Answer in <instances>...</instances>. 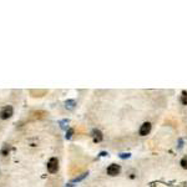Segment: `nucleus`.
<instances>
[{"mask_svg": "<svg viewBox=\"0 0 187 187\" xmlns=\"http://www.w3.org/2000/svg\"><path fill=\"white\" fill-rule=\"evenodd\" d=\"M14 115V108L11 106H4L0 110V118L1 120H8Z\"/></svg>", "mask_w": 187, "mask_h": 187, "instance_id": "nucleus-1", "label": "nucleus"}, {"mask_svg": "<svg viewBox=\"0 0 187 187\" xmlns=\"http://www.w3.org/2000/svg\"><path fill=\"white\" fill-rule=\"evenodd\" d=\"M46 167H47V171H49L50 173L57 172V170H59V160H57L56 157L50 158L49 162H47V165H46Z\"/></svg>", "mask_w": 187, "mask_h": 187, "instance_id": "nucleus-2", "label": "nucleus"}, {"mask_svg": "<svg viewBox=\"0 0 187 187\" xmlns=\"http://www.w3.org/2000/svg\"><path fill=\"white\" fill-rule=\"evenodd\" d=\"M120 171H121L120 165H116V164H112L107 167V175L110 176H117L120 173Z\"/></svg>", "mask_w": 187, "mask_h": 187, "instance_id": "nucleus-3", "label": "nucleus"}, {"mask_svg": "<svg viewBox=\"0 0 187 187\" xmlns=\"http://www.w3.org/2000/svg\"><path fill=\"white\" fill-rule=\"evenodd\" d=\"M150 131H151V124H150V122H145V124L141 126V128H140V135L141 136H146V135L150 134Z\"/></svg>", "mask_w": 187, "mask_h": 187, "instance_id": "nucleus-4", "label": "nucleus"}, {"mask_svg": "<svg viewBox=\"0 0 187 187\" xmlns=\"http://www.w3.org/2000/svg\"><path fill=\"white\" fill-rule=\"evenodd\" d=\"M91 136H93V138H94L95 142L102 141V132H101L100 130H97V128L93 130V132H91Z\"/></svg>", "mask_w": 187, "mask_h": 187, "instance_id": "nucleus-5", "label": "nucleus"}, {"mask_svg": "<svg viewBox=\"0 0 187 187\" xmlns=\"http://www.w3.org/2000/svg\"><path fill=\"white\" fill-rule=\"evenodd\" d=\"M75 104H76V101L75 100H67L65 102V107L69 108V110H73V108L75 107Z\"/></svg>", "mask_w": 187, "mask_h": 187, "instance_id": "nucleus-6", "label": "nucleus"}, {"mask_svg": "<svg viewBox=\"0 0 187 187\" xmlns=\"http://www.w3.org/2000/svg\"><path fill=\"white\" fill-rule=\"evenodd\" d=\"M9 151H10V145L4 144V146H3V148H1V155L3 156H6V155L9 154Z\"/></svg>", "mask_w": 187, "mask_h": 187, "instance_id": "nucleus-7", "label": "nucleus"}, {"mask_svg": "<svg viewBox=\"0 0 187 187\" xmlns=\"http://www.w3.org/2000/svg\"><path fill=\"white\" fill-rule=\"evenodd\" d=\"M181 102L183 105H187V93H182V96H181Z\"/></svg>", "mask_w": 187, "mask_h": 187, "instance_id": "nucleus-8", "label": "nucleus"}, {"mask_svg": "<svg viewBox=\"0 0 187 187\" xmlns=\"http://www.w3.org/2000/svg\"><path fill=\"white\" fill-rule=\"evenodd\" d=\"M181 166L183 168H186L187 170V156H185L182 160H181Z\"/></svg>", "mask_w": 187, "mask_h": 187, "instance_id": "nucleus-9", "label": "nucleus"}, {"mask_svg": "<svg viewBox=\"0 0 187 187\" xmlns=\"http://www.w3.org/2000/svg\"><path fill=\"white\" fill-rule=\"evenodd\" d=\"M73 134H74V128H69V130L66 131V138H71Z\"/></svg>", "mask_w": 187, "mask_h": 187, "instance_id": "nucleus-10", "label": "nucleus"}, {"mask_svg": "<svg viewBox=\"0 0 187 187\" xmlns=\"http://www.w3.org/2000/svg\"><path fill=\"white\" fill-rule=\"evenodd\" d=\"M120 157H121V158H126V157L128 158V157H130V155H128V154H121Z\"/></svg>", "mask_w": 187, "mask_h": 187, "instance_id": "nucleus-11", "label": "nucleus"}]
</instances>
